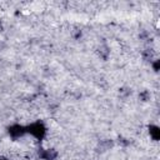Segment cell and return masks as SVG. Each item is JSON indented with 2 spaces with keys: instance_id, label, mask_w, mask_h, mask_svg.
<instances>
[{
  "instance_id": "7a4b0ae2",
  "label": "cell",
  "mask_w": 160,
  "mask_h": 160,
  "mask_svg": "<svg viewBox=\"0 0 160 160\" xmlns=\"http://www.w3.org/2000/svg\"><path fill=\"white\" fill-rule=\"evenodd\" d=\"M8 132H9V135L12 139H18V138H21L26 132V128L22 126V125H20V124H14V125L9 126Z\"/></svg>"
},
{
  "instance_id": "6da1fadb",
  "label": "cell",
  "mask_w": 160,
  "mask_h": 160,
  "mask_svg": "<svg viewBox=\"0 0 160 160\" xmlns=\"http://www.w3.org/2000/svg\"><path fill=\"white\" fill-rule=\"evenodd\" d=\"M26 132L31 134L35 139L41 140L46 135V128L41 121H35V122H31L29 126H26Z\"/></svg>"
},
{
  "instance_id": "5b68a950",
  "label": "cell",
  "mask_w": 160,
  "mask_h": 160,
  "mask_svg": "<svg viewBox=\"0 0 160 160\" xmlns=\"http://www.w3.org/2000/svg\"><path fill=\"white\" fill-rule=\"evenodd\" d=\"M154 70H155V71L159 70V60H156V61L154 62Z\"/></svg>"
},
{
  "instance_id": "8992f818",
  "label": "cell",
  "mask_w": 160,
  "mask_h": 160,
  "mask_svg": "<svg viewBox=\"0 0 160 160\" xmlns=\"http://www.w3.org/2000/svg\"><path fill=\"white\" fill-rule=\"evenodd\" d=\"M0 160H6V159H0Z\"/></svg>"
},
{
  "instance_id": "277c9868",
  "label": "cell",
  "mask_w": 160,
  "mask_h": 160,
  "mask_svg": "<svg viewBox=\"0 0 160 160\" xmlns=\"http://www.w3.org/2000/svg\"><path fill=\"white\" fill-rule=\"evenodd\" d=\"M149 132H150V136H151L155 141H158V140L160 139V129H159V126H156V125H150V126H149Z\"/></svg>"
},
{
  "instance_id": "3957f363",
  "label": "cell",
  "mask_w": 160,
  "mask_h": 160,
  "mask_svg": "<svg viewBox=\"0 0 160 160\" xmlns=\"http://www.w3.org/2000/svg\"><path fill=\"white\" fill-rule=\"evenodd\" d=\"M39 156L44 160H54L56 156H58V152L55 150H51V149H48V150H41L39 151Z\"/></svg>"
}]
</instances>
